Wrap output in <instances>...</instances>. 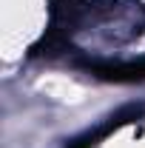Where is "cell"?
Masks as SVG:
<instances>
[{
    "mask_svg": "<svg viewBox=\"0 0 145 148\" xmlns=\"http://www.w3.org/2000/svg\"><path fill=\"white\" fill-rule=\"evenodd\" d=\"M88 71L105 80H145V57L128 60V63H88Z\"/></svg>",
    "mask_w": 145,
    "mask_h": 148,
    "instance_id": "6da1fadb",
    "label": "cell"
}]
</instances>
